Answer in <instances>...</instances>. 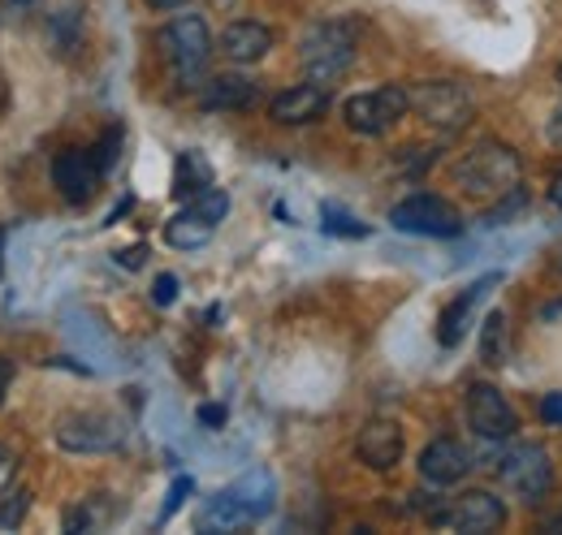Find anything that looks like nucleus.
<instances>
[{
    "label": "nucleus",
    "mask_w": 562,
    "mask_h": 535,
    "mask_svg": "<svg viewBox=\"0 0 562 535\" xmlns=\"http://www.w3.org/2000/svg\"><path fill=\"white\" fill-rule=\"evenodd\" d=\"M91 151H95V160H100V169L109 173V169L117 164V151H122V130H109V134H104V138H100V143H95V147H91Z\"/></svg>",
    "instance_id": "a878e982"
},
{
    "label": "nucleus",
    "mask_w": 562,
    "mask_h": 535,
    "mask_svg": "<svg viewBox=\"0 0 562 535\" xmlns=\"http://www.w3.org/2000/svg\"><path fill=\"white\" fill-rule=\"evenodd\" d=\"M541 419H546V423H554V428H562V394L541 398Z\"/></svg>",
    "instance_id": "c85d7f7f"
},
{
    "label": "nucleus",
    "mask_w": 562,
    "mask_h": 535,
    "mask_svg": "<svg viewBox=\"0 0 562 535\" xmlns=\"http://www.w3.org/2000/svg\"><path fill=\"white\" fill-rule=\"evenodd\" d=\"M550 203H554V207L562 212V173L554 178V186H550Z\"/></svg>",
    "instance_id": "473e14b6"
},
{
    "label": "nucleus",
    "mask_w": 562,
    "mask_h": 535,
    "mask_svg": "<svg viewBox=\"0 0 562 535\" xmlns=\"http://www.w3.org/2000/svg\"><path fill=\"white\" fill-rule=\"evenodd\" d=\"M355 48H359V26L351 18H334V22H321V26L307 31L299 57H303V69H307L312 82L329 87L351 69Z\"/></svg>",
    "instance_id": "20e7f679"
},
{
    "label": "nucleus",
    "mask_w": 562,
    "mask_h": 535,
    "mask_svg": "<svg viewBox=\"0 0 562 535\" xmlns=\"http://www.w3.org/2000/svg\"><path fill=\"white\" fill-rule=\"evenodd\" d=\"M403 428L394 423V419H372L363 432H359V441H355V454H359V463L372 470H394L398 467V458H403Z\"/></svg>",
    "instance_id": "2eb2a0df"
},
{
    "label": "nucleus",
    "mask_w": 562,
    "mask_h": 535,
    "mask_svg": "<svg viewBox=\"0 0 562 535\" xmlns=\"http://www.w3.org/2000/svg\"><path fill=\"white\" fill-rule=\"evenodd\" d=\"M278 505V479L273 470L256 467L247 475H238L234 483H225L221 492H212L209 501L200 505V519L195 527L200 532H243V527H256L273 514Z\"/></svg>",
    "instance_id": "f257e3e1"
},
{
    "label": "nucleus",
    "mask_w": 562,
    "mask_h": 535,
    "mask_svg": "<svg viewBox=\"0 0 562 535\" xmlns=\"http://www.w3.org/2000/svg\"><path fill=\"white\" fill-rule=\"evenodd\" d=\"M26 510H31V497L9 488V492L0 497V527H18V523L26 519Z\"/></svg>",
    "instance_id": "b1692460"
},
{
    "label": "nucleus",
    "mask_w": 562,
    "mask_h": 535,
    "mask_svg": "<svg viewBox=\"0 0 562 535\" xmlns=\"http://www.w3.org/2000/svg\"><path fill=\"white\" fill-rule=\"evenodd\" d=\"M256 100H260V91L243 73H216V78H204V87H200V104L209 113H243Z\"/></svg>",
    "instance_id": "a211bd4d"
},
{
    "label": "nucleus",
    "mask_w": 562,
    "mask_h": 535,
    "mask_svg": "<svg viewBox=\"0 0 562 535\" xmlns=\"http://www.w3.org/2000/svg\"><path fill=\"white\" fill-rule=\"evenodd\" d=\"M481 358L490 367H502L510 358V320H506V311L485 316V325H481Z\"/></svg>",
    "instance_id": "412c9836"
},
{
    "label": "nucleus",
    "mask_w": 562,
    "mask_h": 535,
    "mask_svg": "<svg viewBox=\"0 0 562 535\" xmlns=\"http://www.w3.org/2000/svg\"><path fill=\"white\" fill-rule=\"evenodd\" d=\"M100 178H104V169H100L95 151L70 147V151H61V156L53 160V182H57V191H61L66 203H87L95 195Z\"/></svg>",
    "instance_id": "f8f14e48"
},
{
    "label": "nucleus",
    "mask_w": 562,
    "mask_h": 535,
    "mask_svg": "<svg viewBox=\"0 0 562 535\" xmlns=\"http://www.w3.org/2000/svg\"><path fill=\"white\" fill-rule=\"evenodd\" d=\"M468 470H472V454H468L459 441H450V436H437V441H428V445H424V454H420L424 483L450 488V483L468 479Z\"/></svg>",
    "instance_id": "dca6fc26"
},
{
    "label": "nucleus",
    "mask_w": 562,
    "mask_h": 535,
    "mask_svg": "<svg viewBox=\"0 0 562 535\" xmlns=\"http://www.w3.org/2000/svg\"><path fill=\"white\" fill-rule=\"evenodd\" d=\"M117 260H122L126 268H139V264H143V247H131V251H122Z\"/></svg>",
    "instance_id": "2f4dec72"
},
{
    "label": "nucleus",
    "mask_w": 562,
    "mask_h": 535,
    "mask_svg": "<svg viewBox=\"0 0 562 535\" xmlns=\"http://www.w3.org/2000/svg\"><path fill=\"white\" fill-rule=\"evenodd\" d=\"M519 156L506 143H481L454 164V186L472 200H506L519 191Z\"/></svg>",
    "instance_id": "f03ea898"
},
{
    "label": "nucleus",
    "mask_w": 562,
    "mask_h": 535,
    "mask_svg": "<svg viewBox=\"0 0 562 535\" xmlns=\"http://www.w3.org/2000/svg\"><path fill=\"white\" fill-rule=\"evenodd\" d=\"M559 82H562V66H559Z\"/></svg>",
    "instance_id": "e433bc0d"
},
{
    "label": "nucleus",
    "mask_w": 562,
    "mask_h": 535,
    "mask_svg": "<svg viewBox=\"0 0 562 535\" xmlns=\"http://www.w3.org/2000/svg\"><path fill=\"white\" fill-rule=\"evenodd\" d=\"M269 48H273V31L265 22L247 18V22H229L221 31V57L234 61V66H256V61L269 57Z\"/></svg>",
    "instance_id": "f3484780"
},
{
    "label": "nucleus",
    "mask_w": 562,
    "mask_h": 535,
    "mask_svg": "<svg viewBox=\"0 0 562 535\" xmlns=\"http://www.w3.org/2000/svg\"><path fill=\"white\" fill-rule=\"evenodd\" d=\"M9 380H13V363H9V358H0V406H4V389H9Z\"/></svg>",
    "instance_id": "7c9ffc66"
},
{
    "label": "nucleus",
    "mask_w": 562,
    "mask_h": 535,
    "mask_svg": "<svg viewBox=\"0 0 562 535\" xmlns=\"http://www.w3.org/2000/svg\"><path fill=\"white\" fill-rule=\"evenodd\" d=\"M209 186H212L209 160H204L200 151H182V156H178V173H173V195H178V200H191V195H200V191H209Z\"/></svg>",
    "instance_id": "aec40b11"
},
{
    "label": "nucleus",
    "mask_w": 562,
    "mask_h": 535,
    "mask_svg": "<svg viewBox=\"0 0 562 535\" xmlns=\"http://www.w3.org/2000/svg\"><path fill=\"white\" fill-rule=\"evenodd\" d=\"M191 492H195V479H191V475H178L173 488H169V501H165V510H160V523H169V519L182 510V501H187Z\"/></svg>",
    "instance_id": "393cba45"
},
{
    "label": "nucleus",
    "mask_w": 562,
    "mask_h": 535,
    "mask_svg": "<svg viewBox=\"0 0 562 535\" xmlns=\"http://www.w3.org/2000/svg\"><path fill=\"white\" fill-rule=\"evenodd\" d=\"M212 234H216V225L212 220H204L200 212H178L169 225H165V242L169 247H178V251H195V247H204Z\"/></svg>",
    "instance_id": "6ab92c4d"
},
{
    "label": "nucleus",
    "mask_w": 562,
    "mask_h": 535,
    "mask_svg": "<svg viewBox=\"0 0 562 535\" xmlns=\"http://www.w3.org/2000/svg\"><path fill=\"white\" fill-rule=\"evenodd\" d=\"M156 44H160L165 66L173 69V78L182 87H204V73H209V61H212V35H209V22L200 13L169 18L160 26Z\"/></svg>",
    "instance_id": "7ed1b4c3"
},
{
    "label": "nucleus",
    "mask_w": 562,
    "mask_h": 535,
    "mask_svg": "<svg viewBox=\"0 0 562 535\" xmlns=\"http://www.w3.org/2000/svg\"><path fill=\"white\" fill-rule=\"evenodd\" d=\"M321 220H325V234H342V238H368V225H359L355 216H347L342 207H325L321 212Z\"/></svg>",
    "instance_id": "4be33fe9"
},
{
    "label": "nucleus",
    "mask_w": 562,
    "mask_h": 535,
    "mask_svg": "<svg viewBox=\"0 0 562 535\" xmlns=\"http://www.w3.org/2000/svg\"><path fill=\"white\" fill-rule=\"evenodd\" d=\"M407 95H412V113L437 130H463L472 117V91L454 78L416 82V87H407Z\"/></svg>",
    "instance_id": "39448f33"
},
{
    "label": "nucleus",
    "mask_w": 562,
    "mask_h": 535,
    "mask_svg": "<svg viewBox=\"0 0 562 535\" xmlns=\"http://www.w3.org/2000/svg\"><path fill=\"white\" fill-rule=\"evenodd\" d=\"M200 423L221 428V423H225V406H200Z\"/></svg>",
    "instance_id": "c756f323"
},
{
    "label": "nucleus",
    "mask_w": 562,
    "mask_h": 535,
    "mask_svg": "<svg viewBox=\"0 0 562 535\" xmlns=\"http://www.w3.org/2000/svg\"><path fill=\"white\" fill-rule=\"evenodd\" d=\"M151 9H182V4H191V0H147Z\"/></svg>",
    "instance_id": "72a5a7b5"
},
{
    "label": "nucleus",
    "mask_w": 562,
    "mask_h": 535,
    "mask_svg": "<svg viewBox=\"0 0 562 535\" xmlns=\"http://www.w3.org/2000/svg\"><path fill=\"white\" fill-rule=\"evenodd\" d=\"M126 441V423L109 410H70L57 419V445L70 454H113Z\"/></svg>",
    "instance_id": "423d86ee"
},
{
    "label": "nucleus",
    "mask_w": 562,
    "mask_h": 535,
    "mask_svg": "<svg viewBox=\"0 0 562 535\" xmlns=\"http://www.w3.org/2000/svg\"><path fill=\"white\" fill-rule=\"evenodd\" d=\"M173 298H178V276H173V272H160L156 285H151V303H156V307H169Z\"/></svg>",
    "instance_id": "bb28decb"
},
{
    "label": "nucleus",
    "mask_w": 562,
    "mask_h": 535,
    "mask_svg": "<svg viewBox=\"0 0 562 535\" xmlns=\"http://www.w3.org/2000/svg\"><path fill=\"white\" fill-rule=\"evenodd\" d=\"M390 225L398 234H416V238H459L463 234L459 207L441 195H412V200L394 203Z\"/></svg>",
    "instance_id": "6e6552de"
},
{
    "label": "nucleus",
    "mask_w": 562,
    "mask_h": 535,
    "mask_svg": "<svg viewBox=\"0 0 562 535\" xmlns=\"http://www.w3.org/2000/svg\"><path fill=\"white\" fill-rule=\"evenodd\" d=\"M4 238H9V229H0V255H4Z\"/></svg>",
    "instance_id": "f704fd0d"
},
{
    "label": "nucleus",
    "mask_w": 562,
    "mask_h": 535,
    "mask_svg": "<svg viewBox=\"0 0 562 535\" xmlns=\"http://www.w3.org/2000/svg\"><path fill=\"white\" fill-rule=\"evenodd\" d=\"M497 479L524 497V501H541L550 488H554V463L541 445H510L502 458H497Z\"/></svg>",
    "instance_id": "1a4fd4ad"
},
{
    "label": "nucleus",
    "mask_w": 562,
    "mask_h": 535,
    "mask_svg": "<svg viewBox=\"0 0 562 535\" xmlns=\"http://www.w3.org/2000/svg\"><path fill=\"white\" fill-rule=\"evenodd\" d=\"M325 109H329V87H321V82L307 78V82H299V87L273 95L269 117H273L278 126H307V122L325 117Z\"/></svg>",
    "instance_id": "4468645a"
},
{
    "label": "nucleus",
    "mask_w": 562,
    "mask_h": 535,
    "mask_svg": "<svg viewBox=\"0 0 562 535\" xmlns=\"http://www.w3.org/2000/svg\"><path fill=\"white\" fill-rule=\"evenodd\" d=\"M13 475H18V454L9 445H0V497L13 488Z\"/></svg>",
    "instance_id": "cd10ccee"
},
{
    "label": "nucleus",
    "mask_w": 562,
    "mask_h": 535,
    "mask_svg": "<svg viewBox=\"0 0 562 535\" xmlns=\"http://www.w3.org/2000/svg\"><path fill=\"white\" fill-rule=\"evenodd\" d=\"M428 519H432V527H446V532L485 535V532H497V527L506 523V505H502L493 492H485V488H472V492H463V497L437 505Z\"/></svg>",
    "instance_id": "9d476101"
},
{
    "label": "nucleus",
    "mask_w": 562,
    "mask_h": 535,
    "mask_svg": "<svg viewBox=\"0 0 562 535\" xmlns=\"http://www.w3.org/2000/svg\"><path fill=\"white\" fill-rule=\"evenodd\" d=\"M463 410H468V428L485 441H510L519 432V410L493 385H468Z\"/></svg>",
    "instance_id": "9b49d317"
},
{
    "label": "nucleus",
    "mask_w": 562,
    "mask_h": 535,
    "mask_svg": "<svg viewBox=\"0 0 562 535\" xmlns=\"http://www.w3.org/2000/svg\"><path fill=\"white\" fill-rule=\"evenodd\" d=\"M412 109V95H407V87H398V82H385V87H376V91H363V95H351L347 104H342V117H347V126L355 134H368V138H376V134H390L398 122H403V113Z\"/></svg>",
    "instance_id": "0eeeda50"
},
{
    "label": "nucleus",
    "mask_w": 562,
    "mask_h": 535,
    "mask_svg": "<svg viewBox=\"0 0 562 535\" xmlns=\"http://www.w3.org/2000/svg\"><path fill=\"white\" fill-rule=\"evenodd\" d=\"M70 26H78V13H74V9L53 18V44H57L61 57H70L74 48H78V31H70Z\"/></svg>",
    "instance_id": "5701e85b"
},
{
    "label": "nucleus",
    "mask_w": 562,
    "mask_h": 535,
    "mask_svg": "<svg viewBox=\"0 0 562 535\" xmlns=\"http://www.w3.org/2000/svg\"><path fill=\"white\" fill-rule=\"evenodd\" d=\"M502 276L497 272H490V276H481V281H472L454 303H446L441 307V316H437V341L446 345V350H454L463 337H468V329H472V316H476V307L490 298V289L497 285Z\"/></svg>",
    "instance_id": "ddd939ff"
},
{
    "label": "nucleus",
    "mask_w": 562,
    "mask_h": 535,
    "mask_svg": "<svg viewBox=\"0 0 562 535\" xmlns=\"http://www.w3.org/2000/svg\"><path fill=\"white\" fill-rule=\"evenodd\" d=\"M18 4H31V0H18Z\"/></svg>",
    "instance_id": "c9c22d12"
}]
</instances>
